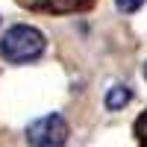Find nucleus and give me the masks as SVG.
<instances>
[{
  "mask_svg": "<svg viewBox=\"0 0 147 147\" xmlns=\"http://www.w3.org/2000/svg\"><path fill=\"white\" fill-rule=\"evenodd\" d=\"M44 47H47V38L41 35V30L30 27V24H15L0 38V56L12 65H27L44 53Z\"/></svg>",
  "mask_w": 147,
  "mask_h": 147,
  "instance_id": "f257e3e1",
  "label": "nucleus"
},
{
  "mask_svg": "<svg viewBox=\"0 0 147 147\" xmlns=\"http://www.w3.org/2000/svg\"><path fill=\"white\" fill-rule=\"evenodd\" d=\"M68 141V121L62 115H44L27 127V144L30 147H65Z\"/></svg>",
  "mask_w": 147,
  "mask_h": 147,
  "instance_id": "f03ea898",
  "label": "nucleus"
},
{
  "mask_svg": "<svg viewBox=\"0 0 147 147\" xmlns=\"http://www.w3.org/2000/svg\"><path fill=\"white\" fill-rule=\"evenodd\" d=\"M129 97H132V91L127 88V85H115V88L106 91V109L118 112V109H124V106L129 103Z\"/></svg>",
  "mask_w": 147,
  "mask_h": 147,
  "instance_id": "7ed1b4c3",
  "label": "nucleus"
},
{
  "mask_svg": "<svg viewBox=\"0 0 147 147\" xmlns=\"http://www.w3.org/2000/svg\"><path fill=\"white\" fill-rule=\"evenodd\" d=\"M38 3L50 12H71V9L80 6V0H38Z\"/></svg>",
  "mask_w": 147,
  "mask_h": 147,
  "instance_id": "20e7f679",
  "label": "nucleus"
},
{
  "mask_svg": "<svg viewBox=\"0 0 147 147\" xmlns=\"http://www.w3.org/2000/svg\"><path fill=\"white\" fill-rule=\"evenodd\" d=\"M144 3H147V0H115V6L121 12H127V15H129V12H138Z\"/></svg>",
  "mask_w": 147,
  "mask_h": 147,
  "instance_id": "39448f33",
  "label": "nucleus"
},
{
  "mask_svg": "<svg viewBox=\"0 0 147 147\" xmlns=\"http://www.w3.org/2000/svg\"><path fill=\"white\" fill-rule=\"evenodd\" d=\"M136 132H138V136L141 138H147V112L138 118V124H136Z\"/></svg>",
  "mask_w": 147,
  "mask_h": 147,
  "instance_id": "423d86ee",
  "label": "nucleus"
},
{
  "mask_svg": "<svg viewBox=\"0 0 147 147\" xmlns=\"http://www.w3.org/2000/svg\"><path fill=\"white\" fill-rule=\"evenodd\" d=\"M144 80H147V65H144Z\"/></svg>",
  "mask_w": 147,
  "mask_h": 147,
  "instance_id": "0eeeda50",
  "label": "nucleus"
}]
</instances>
